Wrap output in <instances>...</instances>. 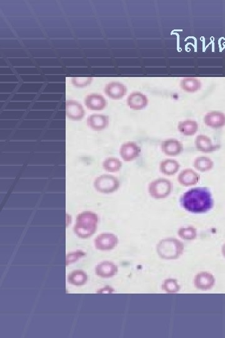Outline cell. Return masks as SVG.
Wrapping results in <instances>:
<instances>
[{"label": "cell", "instance_id": "d6986e66", "mask_svg": "<svg viewBox=\"0 0 225 338\" xmlns=\"http://www.w3.org/2000/svg\"><path fill=\"white\" fill-rule=\"evenodd\" d=\"M180 165L179 162L173 159H166L161 161L159 165V170L164 175H175L179 172Z\"/></svg>", "mask_w": 225, "mask_h": 338}, {"label": "cell", "instance_id": "8fae6325", "mask_svg": "<svg viewBox=\"0 0 225 338\" xmlns=\"http://www.w3.org/2000/svg\"><path fill=\"white\" fill-rule=\"evenodd\" d=\"M204 122L213 128H222L225 125V114L218 111L209 112L204 117Z\"/></svg>", "mask_w": 225, "mask_h": 338}, {"label": "cell", "instance_id": "7402d4cb", "mask_svg": "<svg viewBox=\"0 0 225 338\" xmlns=\"http://www.w3.org/2000/svg\"><path fill=\"white\" fill-rule=\"evenodd\" d=\"M68 281L72 285L83 286L87 283L88 276L86 272L83 270H76L69 274Z\"/></svg>", "mask_w": 225, "mask_h": 338}, {"label": "cell", "instance_id": "2e32d148", "mask_svg": "<svg viewBox=\"0 0 225 338\" xmlns=\"http://www.w3.org/2000/svg\"><path fill=\"white\" fill-rule=\"evenodd\" d=\"M87 124L94 130L105 129L109 125V117L103 115H92L87 119Z\"/></svg>", "mask_w": 225, "mask_h": 338}, {"label": "cell", "instance_id": "f1b7e54d", "mask_svg": "<svg viewBox=\"0 0 225 338\" xmlns=\"http://www.w3.org/2000/svg\"><path fill=\"white\" fill-rule=\"evenodd\" d=\"M222 252L223 254H224V256L225 257V244L224 245V246L222 247Z\"/></svg>", "mask_w": 225, "mask_h": 338}, {"label": "cell", "instance_id": "7a4b0ae2", "mask_svg": "<svg viewBox=\"0 0 225 338\" xmlns=\"http://www.w3.org/2000/svg\"><path fill=\"white\" fill-rule=\"evenodd\" d=\"M99 217L97 214L91 211H85L76 217L74 232L82 239L89 238L97 231Z\"/></svg>", "mask_w": 225, "mask_h": 338}, {"label": "cell", "instance_id": "7c38bea8", "mask_svg": "<svg viewBox=\"0 0 225 338\" xmlns=\"http://www.w3.org/2000/svg\"><path fill=\"white\" fill-rule=\"evenodd\" d=\"M66 112L67 117L71 120H81L85 116V110L82 105L75 100L67 101Z\"/></svg>", "mask_w": 225, "mask_h": 338}, {"label": "cell", "instance_id": "52a82bcc", "mask_svg": "<svg viewBox=\"0 0 225 338\" xmlns=\"http://www.w3.org/2000/svg\"><path fill=\"white\" fill-rule=\"evenodd\" d=\"M141 148L134 142H128L121 146L120 154L126 162L134 161L140 155Z\"/></svg>", "mask_w": 225, "mask_h": 338}, {"label": "cell", "instance_id": "603a6c76", "mask_svg": "<svg viewBox=\"0 0 225 338\" xmlns=\"http://www.w3.org/2000/svg\"><path fill=\"white\" fill-rule=\"evenodd\" d=\"M213 166V162L210 158L206 157H197L194 161L195 168L201 172H206L211 170Z\"/></svg>", "mask_w": 225, "mask_h": 338}, {"label": "cell", "instance_id": "9a60e30c", "mask_svg": "<svg viewBox=\"0 0 225 338\" xmlns=\"http://www.w3.org/2000/svg\"><path fill=\"white\" fill-rule=\"evenodd\" d=\"M118 271V266L110 261L101 263L96 267V274L103 278H112L115 276Z\"/></svg>", "mask_w": 225, "mask_h": 338}, {"label": "cell", "instance_id": "6da1fadb", "mask_svg": "<svg viewBox=\"0 0 225 338\" xmlns=\"http://www.w3.org/2000/svg\"><path fill=\"white\" fill-rule=\"evenodd\" d=\"M184 209L193 214H203L213 207V200L208 188H196L186 192L180 198Z\"/></svg>", "mask_w": 225, "mask_h": 338}, {"label": "cell", "instance_id": "d4e9b609", "mask_svg": "<svg viewBox=\"0 0 225 338\" xmlns=\"http://www.w3.org/2000/svg\"><path fill=\"white\" fill-rule=\"evenodd\" d=\"M178 234L184 240L191 241L197 238V231L193 227H181L178 231Z\"/></svg>", "mask_w": 225, "mask_h": 338}, {"label": "cell", "instance_id": "e0dca14e", "mask_svg": "<svg viewBox=\"0 0 225 338\" xmlns=\"http://www.w3.org/2000/svg\"><path fill=\"white\" fill-rule=\"evenodd\" d=\"M85 104L91 110H101L107 106V101L102 96L98 94L89 95L85 98Z\"/></svg>", "mask_w": 225, "mask_h": 338}, {"label": "cell", "instance_id": "ffe728a7", "mask_svg": "<svg viewBox=\"0 0 225 338\" xmlns=\"http://www.w3.org/2000/svg\"><path fill=\"white\" fill-rule=\"evenodd\" d=\"M178 129L181 134L185 136H192L199 130V124L192 120H186L180 121L178 125Z\"/></svg>", "mask_w": 225, "mask_h": 338}, {"label": "cell", "instance_id": "3957f363", "mask_svg": "<svg viewBox=\"0 0 225 338\" xmlns=\"http://www.w3.org/2000/svg\"><path fill=\"white\" fill-rule=\"evenodd\" d=\"M157 252L160 258L166 260L177 259L183 254L184 244L177 239H164L157 245Z\"/></svg>", "mask_w": 225, "mask_h": 338}, {"label": "cell", "instance_id": "44dd1931", "mask_svg": "<svg viewBox=\"0 0 225 338\" xmlns=\"http://www.w3.org/2000/svg\"><path fill=\"white\" fill-rule=\"evenodd\" d=\"M180 86L184 91L195 92L201 89L202 83L198 78L188 77L182 79Z\"/></svg>", "mask_w": 225, "mask_h": 338}, {"label": "cell", "instance_id": "277c9868", "mask_svg": "<svg viewBox=\"0 0 225 338\" xmlns=\"http://www.w3.org/2000/svg\"><path fill=\"white\" fill-rule=\"evenodd\" d=\"M173 189L172 182L164 178L155 180L148 186V193L155 199H163L168 197Z\"/></svg>", "mask_w": 225, "mask_h": 338}, {"label": "cell", "instance_id": "ac0fdd59", "mask_svg": "<svg viewBox=\"0 0 225 338\" xmlns=\"http://www.w3.org/2000/svg\"><path fill=\"white\" fill-rule=\"evenodd\" d=\"M195 144L197 149L202 152H213L218 147L213 145L210 139L203 135H198L195 139Z\"/></svg>", "mask_w": 225, "mask_h": 338}, {"label": "cell", "instance_id": "9c48e42d", "mask_svg": "<svg viewBox=\"0 0 225 338\" xmlns=\"http://www.w3.org/2000/svg\"><path fill=\"white\" fill-rule=\"evenodd\" d=\"M200 175L193 169H186L182 170L178 177V181L181 186L190 187L199 183Z\"/></svg>", "mask_w": 225, "mask_h": 338}, {"label": "cell", "instance_id": "4fadbf2b", "mask_svg": "<svg viewBox=\"0 0 225 338\" xmlns=\"http://www.w3.org/2000/svg\"><path fill=\"white\" fill-rule=\"evenodd\" d=\"M148 104V98L140 92H133L127 98V105L130 109L141 110Z\"/></svg>", "mask_w": 225, "mask_h": 338}, {"label": "cell", "instance_id": "484cf974", "mask_svg": "<svg viewBox=\"0 0 225 338\" xmlns=\"http://www.w3.org/2000/svg\"><path fill=\"white\" fill-rule=\"evenodd\" d=\"M162 290L168 293H177L180 290V286L177 281L174 279H167L162 284Z\"/></svg>", "mask_w": 225, "mask_h": 338}, {"label": "cell", "instance_id": "4316f807", "mask_svg": "<svg viewBox=\"0 0 225 338\" xmlns=\"http://www.w3.org/2000/svg\"><path fill=\"white\" fill-rule=\"evenodd\" d=\"M86 256V253L82 251H76L75 252H71L68 254L66 258L67 266L70 265V264L76 262L79 259L83 258Z\"/></svg>", "mask_w": 225, "mask_h": 338}, {"label": "cell", "instance_id": "8992f818", "mask_svg": "<svg viewBox=\"0 0 225 338\" xmlns=\"http://www.w3.org/2000/svg\"><path fill=\"white\" fill-rule=\"evenodd\" d=\"M118 239L113 234L103 233L96 237L94 245L100 251H110L118 244Z\"/></svg>", "mask_w": 225, "mask_h": 338}, {"label": "cell", "instance_id": "cb8c5ba5", "mask_svg": "<svg viewBox=\"0 0 225 338\" xmlns=\"http://www.w3.org/2000/svg\"><path fill=\"white\" fill-rule=\"evenodd\" d=\"M103 167L107 172H116L122 168V162L117 158L110 157L103 162Z\"/></svg>", "mask_w": 225, "mask_h": 338}, {"label": "cell", "instance_id": "5b68a950", "mask_svg": "<svg viewBox=\"0 0 225 338\" xmlns=\"http://www.w3.org/2000/svg\"><path fill=\"white\" fill-rule=\"evenodd\" d=\"M120 182L118 178L110 175H103L99 176L94 182L96 190L101 193H114L120 188Z\"/></svg>", "mask_w": 225, "mask_h": 338}, {"label": "cell", "instance_id": "5bb4252c", "mask_svg": "<svg viewBox=\"0 0 225 338\" xmlns=\"http://www.w3.org/2000/svg\"><path fill=\"white\" fill-rule=\"evenodd\" d=\"M105 93L112 99H120L127 93V88L121 83L112 82L106 85Z\"/></svg>", "mask_w": 225, "mask_h": 338}, {"label": "cell", "instance_id": "83f0119b", "mask_svg": "<svg viewBox=\"0 0 225 338\" xmlns=\"http://www.w3.org/2000/svg\"><path fill=\"white\" fill-rule=\"evenodd\" d=\"M92 78H73L71 82L76 87H85L91 82Z\"/></svg>", "mask_w": 225, "mask_h": 338}, {"label": "cell", "instance_id": "ba28073f", "mask_svg": "<svg viewBox=\"0 0 225 338\" xmlns=\"http://www.w3.org/2000/svg\"><path fill=\"white\" fill-rule=\"evenodd\" d=\"M162 152L168 156H177L183 152V144L176 139H167L162 142Z\"/></svg>", "mask_w": 225, "mask_h": 338}, {"label": "cell", "instance_id": "30bf717a", "mask_svg": "<svg viewBox=\"0 0 225 338\" xmlns=\"http://www.w3.org/2000/svg\"><path fill=\"white\" fill-rule=\"evenodd\" d=\"M215 279L208 272H202L195 276L194 283L197 289L202 290H207L212 288L215 285Z\"/></svg>", "mask_w": 225, "mask_h": 338}]
</instances>
